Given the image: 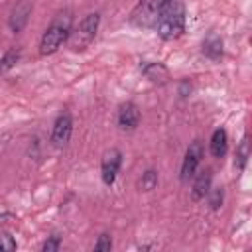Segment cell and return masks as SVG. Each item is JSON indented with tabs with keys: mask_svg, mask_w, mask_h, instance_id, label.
Returning a JSON list of instances; mask_svg holds the SVG:
<instances>
[{
	"mask_svg": "<svg viewBox=\"0 0 252 252\" xmlns=\"http://www.w3.org/2000/svg\"><path fill=\"white\" fill-rule=\"evenodd\" d=\"M203 53H205L209 59H213V61L220 59V57H222V39H220L217 33H211V35L203 41Z\"/></svg>",
	"mask_w": 252,
	"mask_h": 252,
	"instance_id": "cell-13",
	"label": "cell"
},
{
	"mask_svg": "<svg viewBox=\"0 0 252 252\" xmlns=\"http://www.w3.org/2000/svg\"><path fill=\"white\" fill-rule=\"evenodd\" d=\"M120 163H122V154L118 150H110V152L104 154L102 165H100V175H102V181L106 185H112L114 183L116 173L120 169Z\"/></svg>",
	"mask_w": 252,
	"mask_h": 252,
	"instance_id": "cell-7",
	"label": "cell"
},
{
	"mask_svg": "<svg viewBox=\"0 0 252 252\" xmlns=\"http://www.w3.org/2000/svg\"><path fill=\"white\" fill-rule=\"evenodd\" d=\"M211 181H213V171H211V169H203V171L195 177L193 187H191V197H193V201H201V199H205V197L209 195V191H211Z\"/></svg>",
	"mask_w": 252,
	"mask_h": 252,
	"instance_id": "cell-11",
	"label": "cell"
},
{
	"mask_svg": "<svg viewBox=\"0 0 252 252\" xmlns=\"http://www.w3.org/2000/svg\"><path fill=\"white\" fill-rule=\"evenodd\" d=\"M20 49L18 47H12V49H8L4 55H2V59H0V73H6L8 69H12L18 61H20Z\"/></svg>",
	"mask_w": 252,
	"mask_h": 252,
	"instance_id": "cell-15",
	"label": "cell"
},
{
	"mask_svg": "<svg viewBox=\"0 0 252 252\" xmlns=\"http://www.w3.org/2000/svg\"><path fill=\"white\" fill-rule=\"evenodd\" d=\"M140 189L142 191H152L156 185H158V173L154 171V169H148V171H144L142 173V177H140Z\"/></svg>",
	"mask_w": 252,
	"mask_h": 252,
	"instance_id": "cell-16",
	"label": "cell"
},
{
	"mask_svg": "<svg viewBox=\"0 0 252 252\" xmlns=\"http://www.w3.org/2000/svg\"><path fill=\"white\" fill-rule=\"evenodd\" d=\"M156 32L165 41H173L185 32V6L181 0H167L156 22Z\"/></svg>",
	"mask_w": 252,
	"mask_h": 252,
	"instance_id": "cell-1",
	"label": "cell"
},
{
	"mask_svg": "<svg viewBox=\"0 0 252 252\" xmlns=\"http://www.w3.org/2000/svg\"><path fill=\"white\" fill-rule=\"evenodd\" d=\"M248 158H250V142H248V136H244V138L240 140L238 148H236V159H234V165H236L238 169H244Z\"/></svg>",
	"mask_w": 252,
	"mask_h": 252,
	"instance_id": "cell-14",
	"label": "cell"
},
{
	"mask_svg": "<svg viewBox=\"0 0 252 252\" xmlns=\"http://www.w3.org/2000/svg\"><path fill=\"white\" fill-rule=\"evenodd\" d=\"M16 250V240L10 234H0V252H12Z\"/></svg>",
	"mask_w": 252,
	"mask_h": 252,
	"instance_id": "cell-18",
	"label": "cell"
},
{
	"mask_svg": "<svg viewBox=\"0 0 252 252\" xmlns=\"http://www.w3.org/2000/svg\"><path fill=\"white\" fill-rule=\"evenodd\" d=\"M110 248H112V238H110V234H100L98 240L94 242V250H96V252H108Z\"/></svg>",
	"mask_w": 252,
	"mask_h": 252,
	"instance_id": "cell-17",
	"label": "cell"
},
{
	"mask_svg": "<svg viewBox=\"0 0 252 252\" xmlns=\"http://www.w3.org/2000/svg\"><path fill=\"white\" fill-rule=\"evenodd\" d=\"M142 73L146 75V79H150L154 85H165L169 81V69L163 63H156V61H142L140 65Z\"/></svg>",
	"mask_w": 252,
	"mask_h": 252,
	"instance_id": "cell-8",
	"label": "cell"
},
{
	"mask_svg": "<svg viewBox=\"0 0 252 252\" xmlns=\"http://www.w3.org/2000/svg\"><path fill=\"white\" fill-rule=\"evenodd\" d=\"M59 246H61V238L57 236V234H53V236H49L45 242H43V252H55V250H59Z\"/></svg>",
	"mask_w": 252,
	"mask_h": 252,
	"instance_id": "cell-19",
	"label": "cell"
},
{
	"mask_svg": "<svg viewBox=\"0 0 252 252\" xmlns=\"http://www.w3.org/2000/svg\"><path fill=\"white\" fill-rule=\"evenodd\" d=\"M222 203V191L220 189H217V191H213V197H211V207L213 209H219V205Z\"/></svg>",
	"mask_w": 252,
	"mask_h": 252,
	"instance_id": "cell-20",
	"label": "cell"
},
{
	"mask_svg": "<svg viewBox=\"0 0 252 252\" xmlns=\"http://www.w3.org/2000/svg\"><path fill=\"white\" fill-rule=\"evenodd\" d=\"M201 159H203V142L201 140H193L189 144V148L185 152V158H183V163H181V175L179 177H181L183 183H187L195 175Z\"/></svg>",
	"mask_w": 252,
	"mask_h": 252,
	"instance_id": "cell-5",
	"label": "cell"
},
{
	"mask_svg": "<svg viewBox=\"0 0 252 252\" xmlns=\"http://www.w3.org/2000/svg\"><path fill=\"white\" fill-rule=\"evenodd\" d=\"M167 0H138L130 14V24L136 28H156V22Z\"/></svg>",
	"mask_w": 252,
	"mask_h": 252,
	"instance_id": "cell-4",
	"label": "cell"
},
{
	"mask_svg": "<svg viewBox=\"0 0 252 252\" xmlns=\"http://www.w3.org/2000/svg\"><path fill=\"white\" fill-rule=\"evenodd\" d=\"M30 14H32L30 2L28 0H20L14 6L12 16H10V28H12V32H22L24 26L28 24V20H30Z\"/></svg>",
	"mask_w": 252,
	"mask_h": 252,
	"instance_id": "cell-10",
	"label": "cell"
},
{
	"mask_svg": "<svg viewBox=\"0 0 252 252\" xmlns=\"http://www.w3.org/2000/svg\"><path fill=\"white\" fill-rule=\"evenodd\" d=\"M71 14L69 12H61L55 16V20L47 26V30L43 32L41 35V41H39V53L41 55H51L55 53L69 37L71 33Z\"/></svg>",
	"mask_w": 252,
	"mask_h": 252,
	"instance_id": "cell-2",
	"label": "cell"
},
{
	"mask_svg": "<svg viewBox=\"0 0 252 252\" xmlns=\"http://www.w3.org/2000/svg\"><path fill=\"white\" fill-rule=\"evenodd\" d=\"M209 148H211V154L215 158H224V154L228 152V134H226L224 128H217L213 132Z\"/></svg>",
	"mask_w": 252,
	"mask_h": 252,
	"instance_id": "cell-12",
	"label": "cell"
},
{
	"mask_svg": "<svg viewBox=\"0 0 252 252\" xmlns=\"http://www.w3.org/2000/svg\"><path fill=\"white\" fill-rule=\"evenodd\" d=\"M98 24H100V14L93 12V14H87L79 26L71 28V33L67 37V43H69V49L71 51H83L91 45V41L94 39L96 32H98Z\"/></svg>",
	"mask_w": 252,
	"mask_h": 252,
	"instance_id": "cell-3",
	"label": "cell"
},
{
	"mask_svg": "<svg viewBox=\"0 0 252 252\" xmlns=\"http://www.w3.org/2000/svg\"><path fill=\"white\" fill-rule=\"evenodd\" d=\"M140 124V110L134 102H124L118 108V126L122 130H134Z\"/></svg>",
	"mask_w": 252,
	"mask_h": 252,
	"instance_id": "cell-9",
	"label": "cell"
},
{
	"mask_svg": "<svg viewBox=\"0 0 252 252\" xmlns=\"http://www.w3.org/2000/svg\"><path fill=\"white\" fill-rule=\"evenodd\" d=\"M71 134H73V118L69 112H63L57 116L55 124H53V130H51V144L55 148H65L71 140Z\"/></svg>",
	"mask_w": 252,
	"mask_h": 252,
	"instance_id": "cell-6",
	"label": "cell"
}]
</instances>
